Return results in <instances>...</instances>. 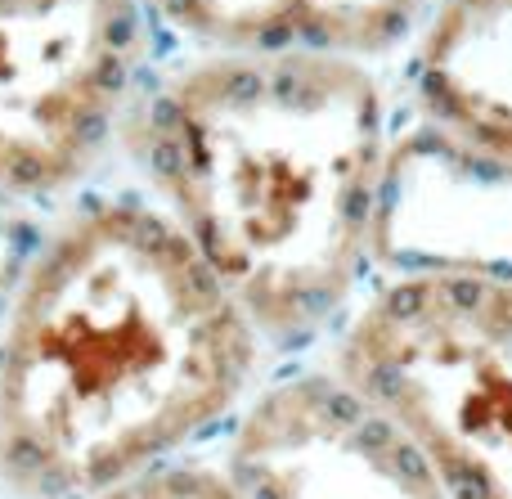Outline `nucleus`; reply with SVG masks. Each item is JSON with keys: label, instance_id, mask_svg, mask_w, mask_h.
<instances>
[{"label": "nucleus", "instance_id": "nucleus-1", "mask_svg": "<svg viewBox=\"0 0 512 499\" xmlns=\"http://www.w3.org/2000/svg\"><path fill=\"white\" fill-rule=\"evenodd\" d=\"M252 374V320L176 221L117 203L41 252L0 342V477L90 499L221 419Z\"/></svg>", "mask_w": 512, "mask_h": 499}, {"label": "nucleus", "instance_id": "nucleus-2", "mask_svg": "<svg viewBox=\"0 0 512 499\" xmlns=\"http://www.w3.org/2000/svg\"><path fill=\"white\" fill-rule=\"evenodd\" d=\"M153 185L239 311L301 338L346 302L378 225L382 90L337 54H234L180 72L140 131Z\"/></svg>", "mask_w": 512, "mask_h": 499}, {"label": "nucleus", "instance_id": "nucleus-3", "mask_svg": "<svg viewBox=\"0 0 512 499\" xmlns=\"http://www.w3.org/2000/svg\"><path fill=\"white\" fill-rule=\"evenodd\" d=\"M342 383L423 450L454 499H512V284L396 279L346 333Z\"/></svg>", "mask_w": 512, "mask_h": 499}, {"label": "nucleus", "instance_id": "nucleus-4", "mask_svg": "<svg viewBox=\"0 0 512 499\" xmlns=\"http://www.w3.org/2000/svg\"><path fill=\"white\" fill-rule=\"evenodd\" d=\"M135 59V0H0V189L45 194L77 180Z\"/></svg>", "mask_w": 512, "mask_h": 499}, {"label": "nucleus", "instance_id": "nucleus-5", "mask_svg": "<svg viewBox=\"0 0 512 499\" xmlns=\"http://www.w3.org/2000/svg\"><path fill=\"white\" fill-rule=\"evenodd\" d=\"M243 499H454L427 455L342 378L265 392L230 459Z\"/></svg>", "mask_w": 512, "mask_h": 499}, {"label": "nucleus", "instance_id": "nucleus-6", "mask_svg": "<svg viewBox=\"0 0 512 499\" xmlns=\"http://www.w3.org/2000/svg\"><path fill=\"white\" fill-rule=\"evenodd\" d=\"M373 248L409 275L512 284V158L427 126L387 153Z\"/></svg>", "mask_w": 512, "mask_h": 499}, {"label": "nucleus", "instance_id": "nucleus-7", "mask_svg": "<svg viewBox=\"0 0 512 499\" xmlns=\"http://www.w3.org/2000/svg\"><path fill=\"white\" fill-rule=\"evenodd\" d=\"M418 90L441 131L512 158V0H441Z\"/></svg>", "mask_w": 512, "mask_h": 499}, {"label": "nucleus", "instance_id": "nucleus-8", "mask_svg": "<svg viewBox=\"0 0 512 499\" xmlns=\"http://www.w3.org/2000/svg\"><path fill=\"white\" fill-rule=\"evenodd\" d=\"M176 27L248 54H378L423 0H153Z\"/></svg>", "mask_w": 512, "mask_h": 499}, {"label": "nucleus", "instance_id": "nucleus-9", "mask_svg": "<svg viewBox=\"0 0 512 499\" xmlns=\"http://www.w3.org/2000/svg\"><path fill=\"white\" fill-rule=\"evenodd\" d=\"M90 499H243L239 486L207 468H149Z\"/></svg>", "mask_w": 512, "mask_h": 499}]
</instances>
